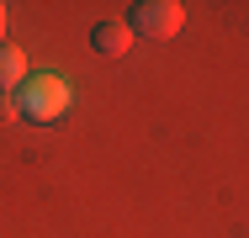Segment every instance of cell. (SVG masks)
<instances>
[{
    "label": "cell",
    "instance_id": "1",
    "mask_svg": "<svg viewBox=\"0 0 249 238\" xmlns=\"http://www.w3.org/2000/svg\"><path fill=\"white\" fill-rule=\"evenodd\" d=\"M16 111L27 117V122H58L64 111H69V80L64 74H27L21 80V95H16Z\"/></svg>",
    "mask_w": 249,
    "mask_h": 238
},
{
    "label": "cell",
    "instance_id": "2",
    "mask_svg": "<svg viewBox=\"0 0 249 238\" xmlns=\"http://www.w3.org/2000/svg\"><path fill=\"white\" fill-rule=\"evenodd\" d=\"M180 21H186V5H180V0H138V5H133V32H138V37H154V43L175 37Z\"/></svg>",
    "mask_w": 249,
    "mask_h": 238
},
{
    "label": "cell",
    "instance_id": "3",
    "mask_svg": "<svg viewBox=\"0 0 249 238\" xmlns=\"http://www.w3.org/2000/svg\"><path fill=\"white\" fill-rule=\"evenodd\" d=\"M90 43H96V53H106V58H122V53H133V27H127V21H96Z\"/></svg>",
    "mask_w": 249,
    "mask_h": 238
},
{
    "label": "cell",
    "instance_id": "4",
    "mask_svg": "<svg viewBox=\"0 0 249 238\" xmlns=\"http://www.w3.org/2000/svg\"><path fill=\"white\" fill-rule=\"evenodd\" d=\"M21 80H27V53L11 43H0V90H21Z\"/></svg>",
    "mask_w": 249,
    "mask_h": 238
},
{
    "label": "cell",
    "instance_id": "5",
    "mask_svg": "<svg viewBox=\"0 0 249 238\" xmlns=\"http://www.w3.org/2000/svg\"><path fill=\"white\" fill-rule=\"evenodd\" d=\"M11 117H21V111H16V95L0 90V122H11Z\"/></svg>",
    "mask_w": 249,
    "mask_h": 238
},
{
    "label": "cell",
    "instance_id": "6",
    "mask_svg": "<svg viewBox=\"0 0 249 238\" xmlns=\"http://www.w3.org/2000/svg\"><path fill=\"white\" fill-rule=\"evenodd\" d=\"M0 43H5V5H0Z\"/></svg>",
    "mask_w": 249,
    "mask_h": 238
}]
</instances>
